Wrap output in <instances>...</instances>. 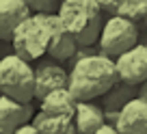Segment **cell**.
Listing matches in <instances>:
<instances>
[{
  "mask_svg": "<svg viewBox=\"0 0 147 134\" xmlns=\"http://www.w3.org/2000/svg\"><path fill=\"white\" fill-rule=\"evenodd\" d=\"M117 82V71L113 59L100 54H89L74 61L67 71V91L76 102H93L102 97Z\"/></svg>",
  "mask_w": 147,
  "mask_h": 134,
  "instance_id": "6da1fadb",
  "label": "cell"
},
{
  "mask_svg": "<svg viewBox=\"0 0 147 134\" xmlns=\"http://www.w3.org/2000/svg\"><path fill=\"white\" fill-rule=\"evenodd\" d=\"M56 18L65 26L78 48H93L102 30V9L97 0H63L59 2Z\"/></svg>",
  "mask_w": 147,
  "mask_h": 134,
  "instance_id": "7a4b0ae2",
  "label": "cell"
},
{
  "mask_svg": "<svg viewBox=\"0 0 147 134\" xmlns=\"http://www.w3.org/2000/svg\"><path fill=\"white\" fill-rule=\"evenodd\" d=\"M0 95L22 104H30L35 95V69L15 54L0 56Z\"/></svg>",
  "mask_w": 147,
  "mask_h": 134,
  "instance_id": "3957f363",
  "label": "cell"
},
{
  "mask_svg": "<svg viewBox=\"0 0 147 134\" xmlns=\"http://www.w3.org/2000/svg\"><path fill=\"white\" fill-rule=\"evenodd\" d=\"M138 43V26L128 20L113 15L102 24L97 37V52L108 59H117Z\"/></svg>",
  "mask_w": 147,
  "mask_h": 134,
  "instance_id": "277c9868",
  "label": "cell"
},
{
  "mask_svg": "<svg viewBox=\"0 0 147 134\" xmlns=\"http://www.w3.org/2000/svg\"><path fill=\"white\" fill-rule=\"evenodd\" d=\"M46 46H48L46 30L41 24V15L37 13H30L11 35V48H13L11 54H15L26 63L46 56Z\"/></svg>",
  "mask_w": 147,
  "mask_h": 134,
  "instance_id": "5b68a950",
  "label": "cell"
},
{
  "mask_svg": "<svg viewBox=\"0 0 147 134\" xmlns=\"http://www.w3.org/2000/svg\"><path fill=\"white\" fill-rule=\"evenodd\" d=\"M41 15V13H37ZM41 24L43 30H46V54L50 56L52 61H67L76 54L78 46L74 41V37L65 30V26L61 24V20L56 18V13H43L41 15Z\"/></svg>",
  "mask_w": 147,
  "mask_h": 134,
  "instance_id": "8992f818",
  "label": "cell"
},
{
  "mask_svg": "<svg viewBox=\"0 0 147 134\" xmlns=\"http://www.w3.org/2000/svg\"><path fill=\"white\" fill-rule=\"evenodd\" d=\"M115 63V71H117V80L128 87H141L147 80V50L136 43L132 50L123 52L121 56L113 59Z\"/></svg>",
  "mask_w": 147,
  "mask_h": 134,
  "instance_id": "52a82bcc",
  "label": "cell"
},
{
  "mask_svg": "<svg viewBox=\"0 0 147 134\" xmlns=\"http://www.w3.org/2000/svg\"><path fill=\"white\" fill-rule=\"evenodd\" d=\"M32 69H35V95H32V100H41L50 91L67 87V71L56 61H43Z\"/></svg>",
  "mask_w": 147,
  "mask_h": 134,
  "instance_id": "ba28073f",
  "label": "cell"
},
{
  "mask_svg": "<svg viewBox=\"0 0 147 134\" xmlns=\"http://www.w3.org/2000/svg\"><path fill=\"white\" fill-rule=\"evenodd\" d=\"M119 134H147V102L134 97L117 115L115 123Z\"/></svg>",
  "mask_w": 147,
  "mask_h": 134,
  "instance_id": "9c48e42d",
  "label": "cell"
},
{
  "mask_svg": "<svg viewBox=\"0 0 147 134\" xmlns=\"http://www.w3.org/2000/svg\"><path fill=\"white\" fill-rule=\"evenodd\" d=\"M32 106L0 95V134H13L20 125L30 123Z\"/></svg>",
  "mask_w": 147,
  "mask_h": 134,
  "instance_id": "30bf717a",
  "label": "cell"
},
{
  "mask_svg": "<svg viewBox=\"0 0 147 134\" xmlns=\"http://www.w3.org/2000/svg\"><path fill=\"white\" fill-rule=\"evenodd\" d=\"M30 15L26 0H0V41L11 39L13 30Z\"/></svg>",
  "mask_w": 147,
  "mask_h": 134,
  "instance_id": "8fae6325",
  "label": "cell"
},
{
  "mask_svg": "<svg viewBox=\"0 0 147 134\" xmlns=\"http://www.w3.org/2000/svg\"><path fill=\"white\" fill-rule=\"evenodd\" d=\"M71 121L76 134H95L104 125V110L93 102H76Z\"/></svg>",
  "mask_w": 147,
  "mask_h": 134,
  "instance_id": "7c38bea8",
  "label": "cell"
},
{
  "mask_svg": "<svg viewBox=\"0 0 147 134\" xmlns=\"http://www.w3.org/2000/svg\"><path fill=\"white\" fill-rule=\"evenodd\" d=\"M74 110H76V100L69 95L67 87L50 91L46 97L39 100V112L43 117H69L71 119Z\"/></svg>",
  "mask_w": 147,
  "mask_h": 134,
  "instance_id": "4fadbf2b",
  "label": "cell"
},
{
  "mask_svg": "<svg viewBox=\"0 0 147 134\" xmlns=\"http://www.w3.org/2000/svg\"><path fill=\"white\" fill-rule=\"evenodd\" d=\"M134 97H138V89L128 87V84L119 82L117 80L108 91L102 95V102H104V112H119L121 108L128 102H132Z\"/></svg>",
  "mask_w": 147,
  "mask_h": 134,
  "instance_id": "5bb4252c",
  "label": "cell"
},
{
  "mask_svg": "<svg viewBox=\"0 0 147 134\" xmlns=\"http://www.w3.org/2000/svg\"><path fill=\"white\" fill-rule=\"evenodd\" d=\"M30 123L39 134H76L74 121L69 117H43L41 112H37Z\"/></svg>",
  "mask_w": 147,
  "mask_h": 134,
  "instance_id": "9a60e30c",
  "label": "cell"
},
{
  "mask_svg": "<svg viewBox=\"0 0 147 134\" xmlns=\"http://www.w3.org/2000/svg\"><path fill=\"white\" fill-rule=\"evenodd\" d=\"M145 7H147V0H123V2H117L115 15H119V18L138 26L143 22V18H145Z\"/></svg>",
  "mask_w": 147,
  "mask_h": 134,
  "instance_id": "2e32d148",
  "label": "cell"
},
{
  "mask_svg": "<svg viewBox=\"0 0 147 134\" xmlns=\"http://www.w3.org/2000/svg\"><path fill=\"white\" fill-rule=\"evenodd\" d=\"M28 11H35V13H54V7L59 9V2H54V0H28L26 2Z\"/></svg>",
  "mask_w": 147,
  "mask_h": 134,
  "instance_id": "e0dca14e",
  "label": "cell"
},
{
  "mask_svg": "<svg viewBox=\"0 0 147 134\" xmlns=\"http://www.w3.org/2000/svg\"><path fill=\"white\" fill-rule=\"evenodd\" d=\"M13 134H39V132H37V128L32 123H24V125H20Z\"/></svg>",
  "mask_w": 147,
  "mask_h": 134,
  "instance_id": "ac0fdd59",
  "label": "cell"
},
{
  "mask_svg": "<svg viewBox=\"0 0 147 134\" xmlns=\"http://www.w3.org/2000/svg\"><path fill=\"white\" fill-rule=\"evenodd\" d=\"M95 134H119V132H117V128H115V125L104 123L102 128H97V132H95Z\"/></svg>",
  "mask_w": 147,
  "mask_h": 134,
  "instance_id": "d6986e66",
  "label": "cell"
},
{
  "mask_svg": "<svg viewBox=\"0 0 147 134\" xmlns=\"http://www.w3.org/2000/svg\"><path fill=\"white\" fill-rule=\"evenodd\" d=\"M138 97L147 102V80H145V82L141 84V87H138Z\"/></svg>",
  "mask_w": 147,
  "mask_h": 134,
  "instance_id": "ffe728a7",
  "label": "cell"
},
{
  "mask_svg": "<svg viewBox=\"0 0 147 134\" xmlns=\"http://www.w3.org/2000/svg\"><path fill=\"white\" fill-rule=\"evenodd\" d=\"M138 43H141V46L147 50V30L143 32V35H141V30H138Z\"/></svg>",
  "mask_w": 147,
  "mask_h": 134,
  "instance_id": "44dd1931",
  "label": "cell"
},
{
  "mask_svg": "<svg viewBox=\"0 0 147 134\" xmlns=\"http://www.w3.org/2000/svg\"><path fill=\"white\" fill-rule=\"evenodd\" d=\"M141 24L145 26V30H147V7H145V18H143V22H141Z\"/></svg>",
  "mask_w": 147,
  "mask_h": 134,
  "instance_id": "7402d4cb",
  "label": "cell"
}]
</instances>
